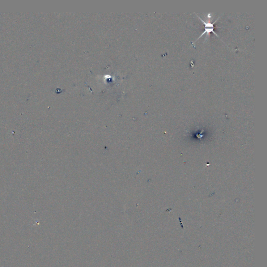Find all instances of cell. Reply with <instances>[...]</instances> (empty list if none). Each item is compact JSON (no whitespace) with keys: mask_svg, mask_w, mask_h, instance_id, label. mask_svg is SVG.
I'll use <instances>...</instances> for the list:
<instances>
[{"mask_svg":"<svg viewBox=\"0 0 267 267\" xmlns=\"http://www.w3.org/2000/svg\"><path fill=\"white\" fill-rule=\"evenodd\" d=\"M196 15L197 16V17H198L199 19H200V20H201L203 23H204V25H204V26H205V30H204V32H202V33H201V35L197 39V40H196V41L198 40L200 38V37H202V36L205 35V34H206V33H207V35H209V34L210 33V32H213L215 35L217 36V37H218L219 38V36H218V35L215 33V32L214 31V24L217 22V20H218V19L220 18V17H219L218 19H217L215 22H214L213 23H209V22H207V23H206V22H205L203 19H201L200 17L198 16L197 14H196Z\"/></svg>","mask_w":267,"mask_h":267,"instance_id":"cell-1","label":"cell"}]
</instances>
